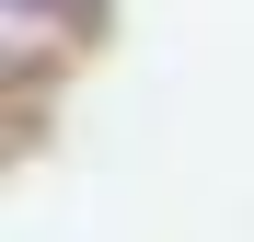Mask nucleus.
<instances>
[{"mask_svg":"<svg viewBox=\"0 0 254 242\" xmlns=\"http://www.w3.org/2000/svg\"><path fill=\"white\" fill-rule=\"evenodd\" d=\"M23 12H58V0H23Z\"/></svg>","mask_w":254,"mask_h":242,"instance_id":"obj_1","label":"nucleus"}]
</instances>
